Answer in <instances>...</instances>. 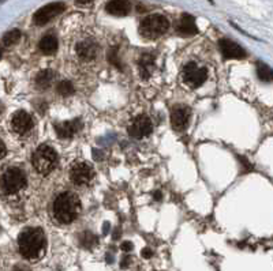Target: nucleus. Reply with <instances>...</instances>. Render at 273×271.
I'll return each instance as SVG.
<instances>
[{
    "mask_svg": "<svg viewBox=\"0 0 273 271\" xmlns=\"http://www.w3.org/2000/svg\"><path fill=\"white\" fill-rule=\"evenodd\" d=\"M109 62H111L113 66H116L121 68V64H119V59H118L116 51H115V49H112L111 52H109Z\"/></svg>",
    "mask_w": 273,
    "mask_h": 271,
    "instance_id": "b1692460",
    "label": "nucleus"
},
{
    "mask_svg": "<svg viewBox=\"0 0 273 271\" xmlns=\"http://www.w3.org/2000/svg\"><path fill=\"white\" fill-rule=\"evenodd\" d=\"M19 40H21V31L14 29V30H10L6 33L5 37H3V44L6 47H10V45L17 44Z\"/></svg>",
    "mask_w": 273,
    "mask_h": 271,
    "instance_id": "412c9836",
    "label": "nucleus"
},
{
    "mask_svg": "<svg viewBox=\"0 0 273 271\" xmlns=\"http://www.w3.org/2000/svg\"><path fill=\"white\" fill-rule=\"evenodd\" d=\"M11 271H29L26 268V267H15V268H13Z\"/></svg>",
    "mask_w": 273,
    "mask_h": 271,
    "instance_id": "c756f323",
    "label": "nucleus"
},
{
    "mask_svg": "<svg viewBox=\"0 0 273 271\" xmlns=\"http://www.w3.org/2000/svg\"><path fill=\"white\" fill-rule=\"evenodd\" d=\"M81 211V202L74 192L66 191L59 194L52 205V215L56 222L62 225L71 223Z\"/></svg>",
    "mask_w": 273,
    "mask_h": 271,
    "instance_id": "f257e3e1",
    "label": "nucleus"
},
{
    "mask_svg": "<svg viewBox=\"0 0 273 271\" xmlns=\"http://www.w3.org/2000/svg\"><path fill=\"white\" fill-rule=\"evenodd\" d=\"M99 44L93 38H84L75 45V54L84 62H92L97 56Z\"/></svg>",
    "mask_w": 273,
    "mask_h": 271,
    "instance_id": "9d476101",
    "label": "nucleus"
},
{
    "mask_svg": "<svg viewBox=\"0 0 273 271\" xmlns=\"http://www.w3.org/2000/svg\"><path fill=\"white\" fill-rule=\"evenodd\" d=\"M6 153H7V149H6V145L2 142V139H0V160L6 156Z\"/></svg>",
    "mask_w": 273,
    "mask_h": 271,
    "instance_id": "a878e982",
    "label": "nucleus"
},
{
    "mask_svg": "<svg viewBox=\"0 0 273 271\" xmlns=\"http://www.w3.org/2000/svg\"><path fill=\"white\" fill-rule=\"evenodd\" d=\"M56 90H58V93L60 96H70V94L74 93V86H72V83L67 82V80H62L56 86Z\"/></svg>",
    "mask_w": 273,
    "mask_h": 271,
    "instance_id": "5701e85b",
    "label": "nucleus"
},
{
    "mask_svg": "<svg viewBox=\"0 0 273 271\" xmlns=\"http://www.w3.org/2000/svg\"><path fill=\"white\" fill-rule=\"evenodd\" d=\"M139 72L143 79H148L154 70V58L150 54H143L138 62Z\"/></svg>",
    "mask_w": 273,
    "mask_h": 271,
    "instance_id": "f3484780",
    "label": "nucleus"
},
{
    "mask_svg": "<svg viewBox=\"0 0 273 271\" xmlns=\"http://www.w3.org/2000/svg\"><path fill=\"white\" fill-rule=\"evenodd\" d=\"M45 235L40 228H27L18 237L19 252L27 260H36L45 249Z\"/></svg>",
    "mask_w": 273,
    "mask_h": 271,
    "instance_id": "f03ea898",
    "label": "nucleus"
},
{
    "mask_svg": "<svg viewBox=\"0 0 273 271\" xmlns=\"http://www.w3.org/2000/svg\"><path fill=\"white\" fill-rule=\"evenodd\" d=\"M80 128H81V121L78 119L71 121H63V123H59V124L55 125V131H56L60 139L72 138Z\"/></svg>",
    "mask_w": 273,
    "mask_h": 271,
    "instance_id": "4468645a",
    "label": "nucleus"
},
{
    "mask_svg": "<svg viewBox=\"0 0 273 271\" xmlns=\"http://www.w3.org/2000/svg\"><path fill=\"white\" fill-rule=\"evenodd\" d=\"M220 51L225 59H242L246 56V52L242 47H239L237 42L231 40H220Z\"/></svg>",
    "mask_w": 273,
    "mask_h": 271,
    "instance_id": "ddd939ff",
    "label": "nucleus"
},
{
    "mask_svg": "<svg viewBox=\"0 0 273 271\" xmlns=\"http://www.w3.org/2000/svg\"><path fill=\"white\" fill-rule=\"evenodd\" d=\"M129 263H130V258H125L123 259V262L121 263L122 267H127L129 266Z\"/></svg>",
    "mask_w": 273,
    "mask_h": 271,
    "instance_id": "c85d7f7f",
    "label": "nucleus"
},
{
    "mask_svg": "<svg viewBox=\"0 0 273 271\" xmlns=\"http://www.w3.org/2000/svg\"><path fill=\"white\" fill-rule=\"evenodd\" d=\"M76 6H82V7H86L93 3V0H76Z\"/></svg>",
    "mask_w": 273,
    "mask_h": 271,
    "instance_id": "393cba45",
    "label": "nucleus"
},
{
    "mask_svg": "<svg viewBox=\"0 0 273 271\" xmlns=\"http://www.w3.org/2000/svg\"><path fill=\"white\" fill-rule=\"evenodd\" d=\"M176 30L182 36H194L197 34V26H196V19L191 15L188 14H183L179 19V23H178V27Z\"/></svg>",
    "mask_w": 273,
    "mask_h": 271,
    "instance_id": "2eb2a0df",
    "label": "nucleus"
},
{
    "mask_svg": "<svg viewBox=\"0 0 273 271\" xmlns=\"http://www.w3.org/2000/svg\"><path fill=\"white\" fill-rule=\"evenodd\" d=\"M190 108L187 107H176L171 113V124L176 131H182L187 127L190 120Z\"/></svg>",
    "mask_w": 273,
    "mask_h": 271,
    "instance_id": "f8f14e48",
    "label": "nucleus"
},
{
    "mask_svg": "<svg viewBox=\"0 0 273 271\" xmlns=\"http://www.w3.org/2000/svg\"><path fill=\"white\" fill-rule=\"evenodd\" d=\"M80 243H81L82 247H85V248H92V247L97 244V237H96L93 233H90V232H85V233H82L81 237H80Z\"/></svg>",
    "mask_w": 273,
    "mask_h": 271,
    "instance_id": "4be33fe9",
    "label": "nucleus"
},
{
    "mask_svg": "<svg viewBox=\"0 0 273 271\" xmlns=\"http://www.w3.org/2000/svg\"><path fill=\"white\" fill-rule=\"evenodd\" d=\"M38 48L43 54L45 55H52L56 52V49H58V40H56V37L54 36H45L41 38L40 44H38Z\"/></svg>",
    "mask_w": 273,
    "mask_h": 271,
    "instance_id": "a211bd4d",
    "label": "nucleus"
},
{
    "mask_svg": "<svg viewBox=\"0 0 273 271\" xmlns=\"http://www.w3.org/2000/svg\"><path fill=\"white\" fill-rule=\"evenodd\" d=\"M0 58H2V51H0Z\"/></svg>",
    "mask_w": 273,
    "mask_h": 271,
    "instance_id": "2f4dec72",
    "label": "nucleus"
},
{
    "mask_svg": "<svg viewBox=\"0 0 273 271\" xmlns=\"http://www.w3.org/2000/svg\"><path fill=\"white\" fill-rule=\"evenodd\" d=\"M154 198H156L157 200H160V199H162V194H160V192L157 191L156 194H154Z\"/></svg>",
    "mask_w": 273,
    "mask_h": 271,
    "instance_id": "7c9ffc66",
    "label": "nucleus"
},
{
    "mask_svg": "<svg viewBox=\"0 0 273 271\" xmlns=\"http://www.w3.org/2000/svg\"><path fill=\"white\" fill-rule=\"evenodd\" d=\"M168 26L170 23L164 15H160V14L149 15L139 25V34L146 40H154L163 36L168 30Z\"/></svg>",
    "mask_w": 273,
    "mask_h": 271,
    "instance_id": "20e7f679",
    "label": "nucleus"
},
{
    "mask_svg": "<svg viewBox=\"0 0 273 271\" xmlns=\"http://www.w3.org/2000/svg\"><path fill=\"white\" fill-rule=\"evenodd\" d=\"M33 125V120H31V116L26 113L25 111H18L15 112L11 119V128L14 132L17 133H26Z\"/></svg>",
    "mask_w": 273,
    "mask_h": 271,
    "instance_id": "9b49d317",
    "label": "nucleus"
},
{
    "mask_svg": "<svg viewBox=\"0 0 273 271\" xmlns=\"http://www.w3.org/2000/svg\"><path fill=\"white\" fill-rule=\"evenodd\" d=\"M208 79V70L198 67L194 62L188 63L183 68V80L190 87H198Z\"/></svg>",
    "mask_w": 273,
    "mask_h": 271,
    "instance_id": "0eeeda50",
    "label": "nucleus"
},
{
    "mask_svg": "<svg viewBox=\"0 0 273 271\" xmlns=\"http://www.w3.org/2000/svg\"><path fill=\"white\" fill-rule=\"evenodd\" d=\"M26 186V176L22 169L7 168L0 176V188L7 195H13L22 191Z\"/></svg>",
    "mask_w": 273,
    "mask_h": 271,
    "instance_id": "39448f33",
    "label": "nucleus"
},
{
    "mask_svg": "<svg viewBox=\"0 0 273 271\" xmlns=\"http://www.w3.org/2000/svg\"><path fill=\"white\" fill-rule=\"evenodd\" d=\"M105 10L108 14L115 15V17H125L130 13L131 5L129 0H111Z\"/></svg>",
    "mask_w": 273,
    "mask_h": 271,
    "instance_id": "dca6fc26",
    "label": "nucleus"
},
{
    "mask_svg": "<svg viewBox=\"0 0 273 271\" xmlns=\"http://www.w3.org/2000/svg\"><path fill=\"white\" fill-rule=\"evenodd\" d=\"M52 80H54V74L48 70H45L36 76V86L38 89H48L52 83Z\"/></svg>",
    "mask_w": 273,
    "mask_h": 271,
    "instance_id": "6ab92c4d",
    "label": "nucleus"
},
{
    "mask_svg": "<svg viewBox=\"0 0 273 271\" xmlns=\"http://www.w3.org/2000/svg\"><path fill=\"white\" fill-rule=\"evenodd\" d=\"M64 5L58 2V3H51V5H47L44 7H41L33 17V21L36 25L41 26V25H45L47 22H50L51 19L55 18L56 15L62 14L64 11Z\"/></svg>",
    "mask_w": 273,
    "mask_h": 271,
    "instance_id": "1a4fd4ad",
    "label": "nucleus"
},
{
    "mask_svg": "<svg viewBox=\"0 0 273 271\" xmlns=\"http://www.w3.org/2000/svg\"><path fill=\"white\" fill-rule=\"evenodd\" d=\"M257 72L261 80L264 82H272V70L264 63H257Z\"/></svg>",
    "mask_w": 273,
    "mask_h": 271,
    "instance_id": "aec40b11",
    "label": "nucleus"
},
{
    "mask_svg": "<svg viewBox=\"0 0 273 271\" xmlns=\"http://www.w3.org/2000/svg\"><path fill=\"white\" fill-rule=\"evenodd\" d=\"M33 168L41 174H48L58 165V154L52 147L41 145L31 156Z\"/></svg>",
    "mask_w": 273,
    "mask_h": 271,
    "instance_id": "7ed1b4c3",
    "label": "nucleus"
},
{
    "mask_svg": "<svg viewBox=\"0 0 273 271\" xmlns=\"http://www.w3.org/2000/svg\"><path fill=\"white\" fill-rule=\"evenodd\" d=\"M142 256L143 258H150V256H152V251L149 248H145L142 251Z\"/></svg>",
    "mask_w": 273,
    "mask_h": 271,
    "instance_id": "cd10ccee",
    "label": "nucleus"
},
{
    "mask_svg": "<svg viewBox=\"0 0 273 271\" xmlns=\"http://www.w3.org/2000/svg\"><path fill=\"white\" fill-rule=\"evenodd\" d=\"M122 249L129 252V251H131V249H133V244H131L130 241H125V243L122 244Z\"/></svg>",
    "mask_w": 273,
    "mask_h": 271,
    "instance_id": "bb28decb",
    "label": "nucleus"
},
{
    "mask_svg": "<svg viewBox=\"0 0 273 271\" xmlns=\"http://www.w3.org/2000/svg\"><path fill=\"white\" fill-rule=\"evenodd\" d=\"M94 177L93 166L88 162H76L70 169V178L75 186H86Z\"/></svg>",
    "mask_w": 273,
    "mask_h": 271,
    "instance_id": "423d86ee",
    "label": "nucleus"
},
{
    "mask_svg": "<svg viewBox=\"0 0 273 271\" xmlns=\"http://www.w3.org/2000/svg\"><path fill=\"white\" fill-rule=\"evenodd\" d=\"M153 131V124L148 116L139 115L135 117L129 127V133L135 139H142L150 135Z\"/></svg>",
    "mask_w": 273,
    "mask_h": 271,
    "instance_id": "6e6552de",
    "label": "nucleus"
}]
</instances>
